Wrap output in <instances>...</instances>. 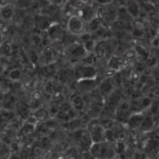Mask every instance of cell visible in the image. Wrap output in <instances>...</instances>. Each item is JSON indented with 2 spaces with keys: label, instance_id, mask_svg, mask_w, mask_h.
I'll return each instance as SVG.
<instances>
[{
  "label": "cell",
  "instance_id": "cell-25",
  "mask_svg": "<svg viewBox=\"0 0 159 159\" xmlns=\"http://www.w3.org/2000/svg\"><path fill=\"white\" fill-rule=\"evenodd\" d=\"M20 77H21V72L20 70L15 69L11 71V73L10 74V77L11 79L16 81L20 79Z\"/></svg>",
  "mask_w": 159,
  "mask_h": 159
},
{
  "label": "cell",
  "instance_id": "cell-34",
  "mask_svg": "<svg viewBox=\"0 0 159 159\" xmlns=\"http://www.w3.org/2000/svg\"><path fill=\"white\" fill-rule=\"evenodd\" d=\"M49 1H52V3H56L57 1V0H49Z\"/></svg>",
  "mask_w": 159,
  "mask_h": 159
},
{
  "label": "cell",
  "instance_id": "cell-36",
  "mask_svg": "<svg viewBox=\"0 0 159 159\" xmlns=\"http://www.w3.org/2000/svg\"><path fill=\"white\" fill-rule=\"evenodd\" d=\"M57 159H65V158H64V157H60V158H58Z\"/></svg>",
  "mask_w": 159,
  "mask_h": 159
},
{
  "label": "cell",
  "instance_id": "cell-15",
  "mask_svg": "<svg viewBox=\"0 0 159 159\" xmlns=\"http://www.w3.org/2000/svg\"><path fill=\"white\" fill-rule=\"evenodd\" d=\"M123 59L118 56H113L110 58L108 63L109 69L113 71H120L122 69Z\"/></svg>",
  "mask_w": 159,
  "mask_h": 159
},
{
  "label": "cell",
  "instance_id": "cell-10",
  "mask_svg": "<svg viewBox=\"0 0 159 159\" xmlns=\"http://www.w3.org/2000/svg\"><path fill=\"white\" fill-rule=\"evenodd\" d=\"M77 72L78 74H80V78L78 80L83 79H93L95 78L96 75L95 69L90 66L82 67L78 69Z\"/></svg>",
  "mask_w": 159,
  "mask_h": 159
},
{
  "label": "cell",
  "instance_id": "cell-4",
  "mask_svg": "<svg viewBox=\"0 0 159 159\" xmlns=\"http://www.w3.org/2000/svg\"><path fill=\"white\" fill-rule=\"evenodd\" d=\"M132 114L130 103L126 101H122L116 109L115 116L119 123L126 125L128 119Z\"/></svg>",
  "mask_w": 159,
  "mask_h": 159
},
{
  "label": "cell",
  "instance_id": "cell-22",
  "mask_svg": "<svg viewBox=\"0 0 159 159\" xmlns=\"http://www.w3.org/2000/svg\"><path fill=\"white\" fill-rule=\"evenodd\" d=\"M2 15L5 19H9L13 16V10L11 7H5L2 11Z\"/></svg>",
  "mask_w": 159,
  "mask_h": 159
},
{
  "label": "cell",
  "instance_id": "cell-20",
  "mask_svg": "<svg viewBox=\"0 0 159 159\" xmlns=\"http://www.w3.org/2000/svg\"><path fill=\"white\" fill-rule=\"evenodd\" d=\"M91 1L92 0H70V4L72 7L81 8Z\"/></svg>",
  "mask_w": 159,
  "mask_h": 159
},
{
  "label": "cell",
  "instance_id": "cell-11",
  "mask_svg": "<svg viewBox=\"0 0 159 159\" xmlns=\"http://www.w3.org/2000/svg\"><path fill=\"white\" fill-rule=\"evenodd\" d=\"M84 22L81 18L73 17L70 22V28L75 33H80L84 29Z\"/></svg>",
  "mask_w": 159,
  "mask_h": 159
},
{
  "label": "cell",
  "instance_id": "cell-19",
  "mask_svg": "<svg viewBox=\"0 0 159 159\" xmlns=\"http://www.w3.org/2000/svg\"><path fill=\"white\" fill-rule=\"evenodd\" d=\"M153 120L151 117H146L139 128L142 130H149L153 126Z\"/></svg>",
  "mask_w": 159,
  "mask_h": 159
},
{
  "label": "cell",
  "instance_id": "cell-31",
  "mask_svg": "<svg viewBox=\"0 0 159 159\" xmlns=\"http://www.w3.org/2000/svg\"><path fill=\"white\" fill-rule=\"evenodd\" d=\"M153 46L154 47H157V46H159V35L158 36H157L153 40Z\"/></svg>",
  "mask_w": 159,
  "mask_h": 159
},
{
  "label": "cell",
  "instance_id": "cell-2",
  "mask_svg": "<svg viewBox=\"0 0 159 159\" xmlns=\"http://www.w3.org/2000/svg\"><path fill=\"white\" fill-rule=\"evenodd\" d=\"M73 138L77 147L83 153L89 152L93 144L92 137L86 128L73 131Z\"/></svg>",
  "mask_w": 159,
  "mask_h": 159
},
{
  "label": "cell",
  "instance_id": "cell-12",
  "mask_svg": "<svg viewBox=\"0 0 159 159\" xmlns=\"http://www.w3.org/2000/svg\"><path fill=\"white\" fill-rule=\"evenodd\" d=\"M50 112L49 110L45 107H40L37 109L34 112L33 116L35 117L37 122H46L50 118Z\"/></svg>",
  "mask_w": 159,
  "mask_h": 159
},
{
  "label": "cell",
  "instance_id": "cell-23",
  "mask_svg": "<svg viewBox=\"0 0 159 159\" xmlns=\"http://www.w3.org/2000/svg\"><path fill=\"white\" fill-rule=\"evenodd\" d=\"M146 66V63H144V62H142V61L137 62V63H135V64L134 67V70H135V71L137 72V73H139V72H142L144 70Z\"/></svg>",
  "mask_w": 159,
  "mask_h": 159
},
{
  "label": "cell",
  "instance_id": "cell-6",
  "mask_svg": "<svg viewBox=\"0 0 159 159\" xmlns=\"http://www.w3.org/2000/svg\"><path fill=\"white\" fill-rule=\"evenodd\" d=\"M145 117V116L142 113V112L132 113L130 116L129 119H128L126 125L131 130L137 129L141 126Z\"/></svg>",
  "mask_w": 159,
  "mask_h": 159
},
{
  "label": "cell",
  "instance_id": "cell-27",
  "mask_svg": "<svg viewBox=\"0 0 159 159\" xmlns=\"http://www.w3.org/2000/svg\"><path fill=\"white\" fill-rule=\"evenodd\" d=\"M82 159H96V158H94L92 156V154L90 153V152H87L83 153Z\"/></svg>",
  "mask_w": 159,
  "mask_h": 159
},
{
  "label": "cell",
  "instance_id": "cell-1",
  "mask_svg": "<svg viewBox=\"0 0 159 159\" xmlns=\"http://www.w3.org/2000/svg\"><path fill=\"white\" fill-rule=\"evenodd\" d=\"M89 152L95 158L115 159L119 154L118 143L109 141L94 143Z\"/></svg>",
  "mask_w": 159,
  "mask_h": 159
},
{
  "label": "cell",
  "instance_id": "cell-8",
  "mask_svg": "<svg viewBox=\"0 0 159 159\" xmlns=\"http://www.w3.org/2000/svg\"><path fill=\"white\" fill-rule=\"evenodd\" d=\"M78 87L80 89L84 92H90L96 88L97 81L95 78L83 79L78 80Z\"/></svg>",
  "mask_w": 159,
  "mask_h": 159
},
{
  "label": "cell",
  "instance_id": "cell-3",
  "mask_svg": "<svg viewBox=\"0 0 159 159\" xmlns=\"http://www.w3.org/2000/svg\"><path fill=\"white\" fill-rule=\"evenodd\" d=\"M86 128L92 137L93 143L107 141L106 129H105L99 120H92L87 125Z\"/></svg>",
  "mask_w": 159,
  "mask_h": 159
},
{
  "label": "cell",
  "instance_id": "cell-30",
  "mask_svg": "<svg viewBox=\"0 0 159 159\" xmlns=\"http://www.w3.org/2000/svg\"><path fill=\"white\" fill-rule=\"evenodd\" d=\"M40 99V94L39 92H36L33 95V101L34 102L39 101Z\"/></svg>",
  "mask_w": 159,
  "mask_h": 159
},
{
  "label": "cell",
  "instance_id": "cell-7",
  "mask_svg": "<svg viewBox=\"0 0 159 159\" xmlns=\"http://www.w3.org/2000/svg\"><path fill=\"white\" fill-rule=\"evenodd\" d=\"M115 82L111 77H108L107 79H104L99 86V89L101 96H104L106 97L108 96L115 90Z\"/></svg>",
  "mask_w": 159,
  "mask_h": 159
},
{
  "label": "cell",
  "instance_id": "cell-29",
  "mask_svg": "<svg viewBox=\"0 0 159 159\" xmlns=\"http://www.w3.org/2000/svg\"><path fill=\"white\" fill-rule=\"evenodd\" d=\"M11 45L9 42H6L5 44V46H4V50H5V52L6 53H8L11 51Z\"/></svg>",
  "mask_w": 159,
  "mask_h": 159
},
{
  "label": "cell",
  "instance_id": "cell-35",
  "mask_svg": "<svg viewBox=\"0 0 159 159\" xmlns=\"http://www.w3.org/2000/svg\"><path fill=\"white\" fill-rule=\"evenodd\" d=\"M1 37H2V36H1V31H0V40H1Z\"/></svg>",
  "mask_w": 159,
  "mask_h": 159
},
{
  "label": "cell",
  "instance_id": "cell-14",
  "mask_svg": "<svg viewBox=\"0 0 159 159\" xmlns=\"http://www.w3.org/2000/svg\"><path fill=\"white\" fill-rule=\"evenodd\" d=\"M36 125L28 123L24 124L23 126L21 127V129L18 132V136L20 140H23L24 138L27 137L28 135L32 134L35 130Z\"/></svg>",
  "mask_w": 159,
  "mask_h": 159
},
{
  "label": "cell",
  "instance_id": "cell-32",
  "mask_svg": "<svg viewBox=\"0 0 159 159\" xmlns=\"http://www.w3.org/2000/svg\"><path fill=\"white\" fill-rule=\"evenodd\" d=\"M82 40L87 42V41L91 40V36L88 35V34H87V35H84L82 36Z\"/></svg>",
  "mask_w": 159,
  "mask_h": 159
},
{
  "label": "cell",
  "instance_id": "cell-5",
  "mask_svg": "<svg viewBox=\"0 0 159 159\" xmlns=\"http://www.w3.org/2000/svg\"><path fill=\"white\" fill-rule=\"evenodd\" d=\"M122 102L121 96L119 91L115 90L108 96H107V100L106 101V106L110 112L115 113L116 109L118 108L119 104Z\"/></svg>",
  "mask_w": 159,
  "mask_h": 159
},
{
  "label": "cell",
  "instance_id": "cell-26",
  "mask_svg": "<svg viewBox=\"0 0 159 159\" xmlns=\"http://www.w3.org/2000/svg\"><path fill=\"white\" fill-rule=\"evenodd\" d=\"M135 54H137V53H136L135 50H129L124 54V58L132 60L134 58Z\"/></svg>",
  "mask_w": 159,
  "mask_h": 159
},
{
  "label": "cell",
  "instance_id": "cell-16",
  "mask_svg": "<svg viewBox=\"0 0 159 159\" xmlns=\"http://www.w3.org/2000/svg\"><path fill=\"white\" fill-rule=\"evenodd\" d=\"M81 120L80 119H74L64 122L62 124V126L68 130H72L73 132L79 129L81 126Z\"/></svg>",
  "mask_w": 159,
  "mask_h": 159
},
{
  "label": "cell",
  "instance_id": "cell-18",
  "mask_svg": "<svg viewBox=\"0 0 159 159\" xmlns=\"http://www.w3.org/2000/svg\"><path fill=\"white\" fill-rule=\"evenodd\" d=\"M71 104L75 110H82L84 106V102L82 97L80 96H75L71 100Z\"/></svg>",
  "mask_w": 159,
  "mask_h": 159
},
{
  "label": "cell",
  "instance_id": "cell-13",
  "mask_svg": "<svg viewBox=\"0 0 159 159\" xmlns=\"http://www.w3.org/2000/svg\"><path fill=\"white\" fill-rule=\"evenodd\" d=\"M83 152L78 147H71L68 149L64 154L65 159H82Z\"/></svg>",
  "mask_w": 159,
  "mask_h": 159
},
{
  "label": "cell",
  "instance_id": "cell-33",
  "mask_svg": "<svg viewBox=\"0 0 159 159\" xmlns=\"http://www.w3.org/2000/svg\"><path fill=\"white\" fill-rule=\"evenodd\" d=\"M31 57H32V61L33 62H36V60L37 59V55L35 54L34 52L32 53Z\"/></svg>",
  "mask_w": 159,
  "mask_h": 159
},
{
  "label": "cell",
  "instance_id": "cell-37",
  "mask_svg": "<svg viewBox=\"0 0 159 159\" xmlns=\"http://www.w3.org/2000/svg\"><path fill=\"white\" fill-rule=\"evenodd\" d=\"M96 159H99V158H96Z\"/></svg>",
  "mask_w": 159,
  "mask_h": 159
},
{
  "label": "cell",
  "instance_id": "cell-17",
  "mask_svg": "<svg viewBox=\"0 0 159 159\" xmlns=\"http://www.w3.org/2000/svg\"><path fill=\"white\" fill-rule=\"evenodd\" d=\"M134 50L137 54L141 56L143 59L144 60V61H146L150 56V51H147L146 48L141 46V45H136L134 47Z\"/></svg>",
  "mask_w": 159,
  "mask_h": 159
},
{
  "label": "cell",
  "instance_id": "cell-21",
  "mask_svg": "<svg viewBox=\"0 0 159 159\" xmlns=\"http://www.w3.org/2000/svg\"><path fill=\"white\" fill-rule=\"evenodd\" d=\"M101 21L102 20H100V18H98V17L93 18L92 20L90 21V29L92 30V31H96L98 29V28H99V25Z\"/></svg>",
  "mask_w": 159,
  "mask_h": 159
},
{
  "label": "cell",
  "instance_id": "cell-24",
  "mask_svg": "<svg viewBox=\"0 0 159 159\" xmlns=\"http://www.w3.org/2000/svg\"><path fill=\"white\" fill-rule=\"evenodd\" d=\"M96 44L95 45L94 41L93 40H90L86 42L85 44V48L87 51L92 52L93 51H95V48H96Z\"/></svg>",
  "mask_w": 159,
  "mask_h": 159
},
{
  "label": "cell",
  "instance_id": "cell-9",
  "mask_svg": "<svg viewBox=\"0 0 159 159\" xmlns=\"http://www.w3.org/2000/svg\"><path fill=\"white\" fill-rule=\"evenodd\" d=\"M126 7L128 13L134 19H137L140 16V5L136 0H127Z\"/></svg>",
  "mask_w": 159,
  "mask_h": 159
},
{
  "label": "cell",
  "instance_id": "cell-28",
  "mask_svg": "<svg viewBox=\"0 0 159 159\" xmlns=\"http://www.w3.org/2000/svg\"><path fill=\"white\" fill-rule=\"evenodd\" d=\"M152 55L159 60V46L154 47L152 51Z\"/></svg>",
  "mask_w": 159,
  "mask_h": 159
}]
</instances>
